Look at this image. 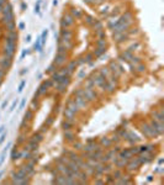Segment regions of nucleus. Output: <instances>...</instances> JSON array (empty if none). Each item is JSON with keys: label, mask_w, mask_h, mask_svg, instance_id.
<instances>
[{"label": "nucleus", "mask_w": 164, "mask_h": 185, "mask_svg": "<svg viewBox=\"0 0 164 185\" xmlns=\"http://www.w3.org/2000/svg\"><path fill=\"white\" fill-rule=\"evenodd\" d=\"M15 51H16V42L5 41V46H4V49H3L4 57H6V58H9V59H13Z\"/></svg>", "instance_id": "1"}, {"label": "nucleus", "mask_w": 164, "mask_h": 185, "mask_svg": "<svg viewBox=\"0 0 164 185\" xmlns=\"http://www.w3.org/2000/svg\"><path fill=\"white\" fill-rule=\"evenodd\" d=\"M60 24H62V26L63 27H68V26H71V25L74 24V17H73L72 15H64L63 16V19H62V21H60Z\"/></svg>", "instance_id": "2"}, {"label": "nucleus", "mask_w": 164, "mask_h": 185, "mask_svg": "<svg viewBox=\"0 0 164 185\" xmlns=\"http://www.w3.org/2000/svg\"><path fill=\"white\" fill-rule=\"evenodd\" d=\"M11 61L13 59H9V58H6V57H3V58L0 59V68L4 69V71H7V69L11 67Z\"/></svg>", "instance_id": "3"}, {"label": "nucleus", "mask_w": 164, "mask_h": 185, "mask_svg": "<svg viewBox=\"0 0 164 185\" xmlns=\"http://www.w3.org/2000/svg\"><path fill=\"white\" fill-rule=\"evenodd\" d=\"M65 61H67V54H57L56 59H54V65H63L65 63Z\"/></svg>", "instance_id": "4"}, {"label": "nucleus", "mask_w": 164, "mask_h": 185, "mask_svg": "<svg viewBox=\"0 0 164 185\" xmlns=\"http://www.w3.org/2000/svg\"><path fill=\"white\" fill-rule=\"evenodd\" d=\"M14 12L11 11V12H7V14H5V15H3V22L4 24H9V22H11V21H15L14 20Z\"/></svg>", "instance_id": "5"}, {"label": "nucleus", "mask_w": 164, "mask_h": 185, "mask_svg": "<svg viewBox=\"0 0 164 185\" xmlns=\"http://www.w3.org/2000/svg\"><path fill=\"white\" fill-rule=\"evenodd\" d=\"M72 37H73V34L69 30H62V32H60V40L71 41Z\"/></svg>", "instance_id": "6"}, {"label": "nucleus", "mask_w": 164, "mask_h": 185, "mask_svg": "<svg viewBox=\"0 0 164 185\" xmlns=\"http://www.w3.org/2000/svg\"><path fill=\"white\" fill-rule=\"evenodd\" d=\"M17 32L16 31H9L6 36V41H13V42H16L17 41Z\"/></svg>", "instance_id": "7"}, {"label": "nucleus", "mask_w": 164, "mask_h": 185, "mask_svg": "<svg viewBox=\"0 0 164 185\" xmlns=\"http://www.w3.org/2000/svg\"><path fill=\"white\" fill-rule=\"evenodd\" d=\"M112 145V142H111V139L110 138H108V137H102L101 139H100V146L101 147H110Z\"/></svg>", "instance_id": "8"}, {"label": "nucleus", "mask_w": 164, "mask_h": 185, "mask_svg": "<svg viewBox=\"0 0 164 185\" xmlns=\"http://www.w3.org/2000/svg\"><path fill=\"white\" fill-rule=\"evenodd\" d=\"M132 153H131V151L130 149H124V151H121V153H120V157L121 158H125V159H130V158H132Z\"/></svg>", "instance_id": "9"}, {"label": "nucleus", "mask_w": 164, "mask_h": 185, "mask_svg": "<svg viewBox=\"0 0 164 185\" xmlns=\"http://www.w3.org/2000/svg\"><path fill=\"white\" fill-rule=\"evenodd\" d=\"M105 51H106V47H97L95 51H94L93 54L95 57H97V58H100V57L102 56V53H105Z\"/></svg>", "instance_id": "10"}, {"label": "nucleus", "mask_w": 164, "mask_h": 185, "mask_svg": "<svg viewBox=\"0 0 164 185\" xmlns=\"http://www.w3.org/2000/svg\"><path fill=\"white\" fill-rule=\"evenodd\" d=\"M42 139H43V135H42V132H37V133H35V135H34V137H32L31 141L40 143L41 141H42Z\"/></svg>", "instance_id": "11"}, {"label": "nucleus", "mask_w": 164, "mask_h": 185, "mask_svg": "<svg viewBox=\"0 0 164 185\" xmlns=\"http://www.w3.org/2000/svg\"><path fill=\"white\" fill-rule=\"evenodd\" d=\"M13 11V6L10 5L9 3H6L5 5L3 6V10H1V12H3V15H5V14H7V12H11Z\"/></svg>", "instance_id": "12"}, {"label": "nucleus", "mask_w": 164, "mask_h": 185, "mask_svg": "<svg viewBox=\"0 0 164 185\" xmlns=\"http://www.w3.org/2000/svg\"><path fill=\"white\" fill-rule=\"evenodd\" d=\"M64 136H65V138H67L69 142H73V141H74V133H73L71 130L65 131V132H64Z\"/></svg>", "instance_id": "13"}, {"label": "nucleus", "mask_w": 164, "mask_h": 185, "mask_svg": "<svg viewBox=\"0 0 164 185\" xmlns=\"http://www.w3.org/2000/svg\"><path fill=\"white\" fill-rule=\"evenodd\" d=\"M11 158H13V160L21 158V152H19L17 149H16V147H15V149L13 151V153H11Z\"/></svg>", "instance_id": "14"}, {"label": "nucleus", "mask_w": 164, "mask_h": 185, "mask_svg": "<svg viewBox=\"0 0 164 185\" xmlns=\"http://www.w3.org/2000/svg\"><path fill=\"white\" fill-rule=\"evenodd\" d=\"M5 26H6L7 32H9V31H15V30H16V22H15V21H11V22H9V24H6Z\"/></svg>", "instance_id": "15"}, {"label": "nucleus", "mask_w": 164, "mask_h": 185, "mask_svg": "<svg viewBox=\"0 0 164 185\" xmlns=\"http://www.w3.org/2000/svg\"><path fill=\"white\" fill-rule=\"evenodd\" d=\"M62 127L64 128V131H68V130H71L72 127H73V122H71V121H67L65 120L63 123H62Z\"/></svg>", "instance_id": "16"}, {"label": "nucleus", "mask_w": 164, "mask_h": 185, "mask_svg": "<svg viewBox=\"0 0 164 185\" xmlns=\"http://www.w3.org/2000/svg\"><path fill=\"white\" fill-rule=\"evenodd\" d=\"M57 54H67V48H65L62 43H59L58 51H57Z\"/></svg>", "instance_id": "17"}, {"label": "nucleus", "mask_w": 164, "mask_h": 185, "mask_svg": "<svg viewBox=\"0 0 164 185\" xmlns=\"http://www.w3.org/2000/svg\"><path fill=\"white\" fill-rule=\"evenodd\" d=\"M100 75L101 77H104L105 79L106 78H109V75H110V73H109V68H101V71H100Z\"/></svg>", "instance_id": "18"}, {"label": "nucleus", "mask_w": 164, "mask_h": 185, "mask_svg": "<svg viewBox=\"0 0 164 185\" xmlns=\"http://www.w3.org/2000/svg\"><path fill=\"white\" fill-rule=\"evenodd\" d=\"M122 175H124V173H122V170H121V169H118V168H117V170H115V172H114V179H115V180L118 179V178H121Z\"/></svg>", "instance_id": "19"}, {"label": "nucleus", "mask_w": 164, "mask_h": 185, "mask_svg": "<svg viewBox=\"0 0 164 185\" xmlns=\"http://www.w3.org/2000/svg\"><path fill=\"white\" fill-rule=\"evenodd\" d=\"M96 46L97 47H106V41H105V38H99V41L96 42Z\"/></svg>", "instance_id": "20"}, {"label": "nucleus", "mask_w": 164, "mask_h": 185, "mask_svg": "<svg viewBox=\"0 0 164 185\" xmlns=\"http://www.w3.org/2000/svg\"><path fill=\"white\" fill-rule=\"evenodd\" d=\"M57 90H58L59 93H64L65 91V88H67V85H63V84H57L56 85Z\"/></svg>", "instance_id": "21"}, {"label": "nucleus", "mask_w": 164, "mask_h": 185, "mask_svg": "<svg viewBox=\"0 0 164 185\" xmlns=\"http://www.w3.org/2000/svg\"><path fill=\"white\" fill-rule=\"evenodd\" d=\"M41 47H42V44H41V38L36 40V43H35L34 48L36 49V51H41Z\"/></svg>", "instance_id": "22"}, {"label": "nucleus", "mask_w": 164, "mask_h": 185, "mask_svg": "<svg viewBox=\"0 0 164 185\" xmlns=\"http://www.w3.org/2000/svg\"><path fill=\"white\" fill-rule=\"evenodd\" d=\"M96 34H97V37H99V38H105V31L104 30H102V28H101V30H96Z\"/></svg>", "instance_id": "23"}, {"label": "nucleus", "mask_w": 164, "mask_h": 185, "mask_svg": "<svg viewBox=\"0 0 164 185\" xmlns=\"http://www.w3.org/2000/svg\"><path fill=\"white\" fill-rule=\"evenodd\" d=\"M32 116H34V112L30 110V111H27V112L25 114V117H24V120H31Z\"/></svg>", "instance_id": "24"}, {"label": "nucleus", "mask_w": 164, "mask_h": 185, "mask_svg": "<svg viewBox=\"0 0 164 185\" xmlns=\"http://www.w3.org/2000/svg\"><path fill=\"white\" fill-rule=\"evenodd\" d=\"M25 85H26V80H22L21 83H20L19 88H17V91H19V93H21L22 90H24V86H25Z\"/></svg>", "instance_id": "25"}, {"label": "nucleus", "mask_w": 164, "mask_h": 185, "mask_svg": "<svg viewBox=\"0 0 164 185\" xmlns=\"http://www.w3.org/2000/svg\"><path fill=\"white\" fill-rule=\"evenodd\" d=\"M130 151H131V153L132 154H138L139 153V148L138 147H131Z\"/></svg>", "instance_id": "26"}, {"label": "nucleus", "mask_w": 164, "mask_h": 185, "mask_svg": "<svg viewBox=\"0 0 164 185\" xmlns=\"http://www.w3.org/2000/svg\"><path fill=\"white\" fill-rule=\"evenodd\" d=\"M36 108H37V102H36V100H34V101L31 102V105H30V110L31 111H35Z\"/></svg>", "instance_id": "27"}, {"label": "nucleus", "mask_w": 164, "mask_h": 185, "mask_svg": "<svg viewBox=\"0 0 164 185\" xmlns=\"http://www.w3.org/2000/svg\"><path fill=\"white\" fill-rule=\"evenodd\" d=\"M112 167L111 165H104V173H111Z\"/></svg>", "instance_id": "28"}, {"label": "nucleus", "mask_w": 164, "mask_h": 185, "mask_svg": "<svg viewBox=\"0 0 164 185\" xmlns=\"http://www.w3.org/2000/svg\"><path fill=\"white\" fill-rule=\"evenodd\" d=\"M17 102H19V100H17V99H15V100H14V102H13V104H11V106H10V111H13L15 108H16V105H17Z\"/></svg>", "instance_id": "29"}, {"label": "nucleus", "mask_w": 164, "mask_h": 185, "mask_svg": "<svg viewBox=\"0 0 164 185\" xmlns=\"http://www.w3.org/2000/svg\"><path fill=\"white\" fill-rule=\"evenodd\" d=\"M72 14H73V15H77V16H80L81 12L78 10V9H73V10H72Z\"/></svg>", "instance_id": "30"}, {"label": "nucleus", "mask_w": 164, "mask_h": 185, "mask_svg": "<svg viewBox=\"0 0 164 185\" xmlns=\"http://www.w3.org/2000/svg\"><path fill=\"white\" fill-rule=\"evenodd\" d=\"M87 22H88L89 25H94V22H95V21L93 20L91 16H88V17H87Z\"/></svg>", "instance_id": "31"}, {"label": "nucleus", "mask_w": 164, "mask_h": 185, "mask_svg": "<svg viewBox=\"0 0 164 185\" xmlns=\"http://www.w3.org/2000/svg\"><path fill=\"white\" fill-rule=\"evenodd\" d=\"M52 123H53V118H52V117H48V118H47V122H46V127L51 126Z\"/></svg>", "instance_id": "32"}, {"label": "nucleus", "mask_w": 164, "mask_h": 185, "mask_svg": "<svg viewBox=\"0 0 164 185\" xmlns=\"http://www.w3.org/2000/svg\"><path fill=\"white\" fill-rule=\"evenodd\" d=\"M24 141H25V135H20V137H19V141H17V143H22Z\"/></svg>", "instance_id": "33"}, {"label": "nucleus", "mask_w": 164, "mask_h": 185, "mask_svg": "<svg viewBox=\"0 0 164 185\" xmlns=\"http://www.w3.org/2000/svg\"><path fill=\"white\" fill-rule=\"evenodd\" d=\"M73 147H74L75 149H81V147H83V146H81L80 143H78V142H77V143H74V145H73Z\"/></svg>", "instance_id": "34"}, {"label": "nucleus", "mask_w": 164, "mask_h": 185, "mask_svg": "<svg viewBox=\"0 0 164 185\" xmlns=\"http://www.w3.org/2000/svg\"><path fill=\"white\" fill-rule=\"evenodd\" d=\"M5 72H6V71H4V69L0 68V79H3V78L5 77Z\"/></svg>", "instance_id": "35"}, {"label": "nucleus", "mask_w": 164, "mask_h": 185, "mask_svg": "<svg viewBox=\"0 0 164 185\" xmlns=\"http://www.w3.org/2000/svg\"><path fill=\"white\" fill-rule=\"evenodd\" d=\"M53 71H54V64H53V65H50V67H48L47 73H52Z\"/></svg>", "instance_id": "36"}, {"label": "nucleus", "mask_w": 164, "mask_h": 185, "mask_svg": "<svg viewBox=\"0 0 164 185\" xmlns=\"http://www.w3.org/2000/svg\"><path fill=\"white\" fill-rule=\"evenodd\" d=\"M6 106H7V99H6V100H5V101H4V102H3V104H1V109H5V108H6Z\"/></svg>", "instance_id": "37"}, {"label": "nucleus", "mask_w": 164, "mask_h": 185, "mask_svg": "<svg viewBox=\"0 0 164 185\" xmlns=\"http://www.w3.org/2000/svg\"><path fill=\"white\" fill-rule=\"evenodd\" d=\"M94 183H95V184H104L105 182H104V180H99V179H97V180H94Z\"/></svg>", "instance_id": "38"}, {"label": "nucleus", "mask_w": 164, "mask_h": 185, "mask_svg": "<svg viewBox=\"0 0 164 185\" xmlns=\"http://www.w3.org/2000/svg\"><path fill=\"white\" fill-rule=\"evenodd\" d=\"M35 12H37V14L40 12V5H38V4H37V5H36V6H35Z\"/></svg>", "instance_id": "39"}, {"label": "nucleus", "mask_w": 164, "mask_h": 185, "mask_svg": "<svg viewBox=\"0 0 164 185\" xmlns=\"http://www.w3.org/2000/svg\"><path fill=\"white\" fill-rule=\"evenodd\" d=\"M79 78H83V77H85V72H80L79 73V75H78Z\"/></svg>", "instance_id": "40"}, {"label": "nucleus", "mask_w": 164, "mask_h": 185, "mask_svg": "<svg viewBox=\"0 0 164 185\" xmlns=\"http://www.w3.org/2000/svg\"><path fill=\"white\" fill-rule=\"evenodd\" d=\"M5 4H6V0H0V5L1 6H4Z\"/></svg>", "instance_id": "41"}, {"label": "nucleus", "mask_w": 164, "mask_h": 185, "mask_svg": "<svg viewBox=\"0 0 164 185\" xmlns=\"http://www.w3.org/2000/svg\"><path fill=\"white\" fill-rule=\"evenodd\" d=\"M24 106H25V100H24V101L21 102V105H20V110H21V109H24Z\"/></svg>", "instance_id": "42"}, {"label": "nucleus", "mask_w": 164, "mask_h": 185, "mask_svg": "<svg viewBox=\"0 0 164 185\" xmlns=\"http://www.w3.org/2000/svg\"><path fill=\"white\" fill-rule=\"evenodd\" d=\"M19 26H20V28H21V30H22V28H24V27H25V24H24V22H21V24H20V25H19Z\"/></svg>", "instance_id": "43"}, {"label": "nucleus", "mask_w": 164, "mask_h": 185, "mask_svg": "<svg viewBox=\"0 0 164 185\" xmlns=\"http://www.w3.org/2000/svg\"><path fill=\"white\" fill-rule=\"evenodd\" d=\"M30 41H31V36L28 35V36H27V38H26V42H30Z\"/></svg>", "instance_id": "44"}, {"label": "nucleus", "mask_w": 164, "mask_h": 185, "mask_svg": "<svg viewBox=\"0 0 164 185\" xmlns=\"http://www.w3.org/2000/svg\"><path fill=\"white\" fill-rule=\"evenodd\" d=\"M57 4H58V0H54V1H53V5H57Z\"/></svg>", "instance_id": "45"}, {"label": "nucleus", "mask_w": 164, "mask_h": 185, "mask_svg": "<svg viewBox=\"0 0 164 185\" xmlns=\"http://www.w3.org/2000/svg\"><path fill=\"white\" fill-rule=\"evenodd\" d=\"M25 73H27V69H24V71L21 72V74H25Z\"/></svg>", "instance_id": "46"}, {"label": "nucleus", "mask_w": 164, "mask_h": 185, "mask_svg": "<svg viewBox=\"0 0 164 185\" xmlns=\"http://www.w3.org/2000/svg\"><path fill=\"white\" fill-rule=\"evenodd\" d=\"M3 174H4V172H0V178H1V176H3Z\"/></svg>", "instance_id": "47"}, {"label": "nucleus", "mask_w": 164, "mask_h": 185, "mask_svg": "<svg viewBox=\"0 0 164 185\" xmlns=\"http://www.w3.org/2000/svg\"><path fill=\"white\" fill-rule=\"evenodd\" d=\"M1 10H3V6H1V5H0V12H1Z\"/></svg>", "instance_id": "48"}, {"label": "nucleus", "mask_w": 164, "mask_h": 185, "mask_svg": "<svg viewBox=\"0 0 164 185\" xmlns=\"http://www.w3.org/2000/svg\"><path fill=\"white\" fill-rule=\"evenodd\" d=\"M3 128H4V127H0V132H1V131H3Z\"/></svg>", "instance_id": "49"}]
</instances>
